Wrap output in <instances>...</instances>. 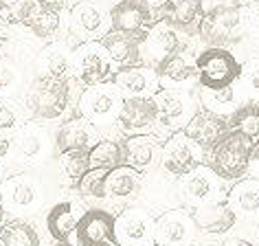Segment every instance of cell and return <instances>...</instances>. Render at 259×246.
Segmentation results:
<instances>
[{
    "mask_svg": "<svg viewBox=\"0 0 259 246\" xmlns=\"http://www.w3.org/2000/svg\"><path fill=\"white\" fill-rule=\"evenodd\" d=\"M246 31H248V27H246L244 5L224 3V5H213L211 9L204 11L198 37L206 47L231 49L235 44L244 42Z\"/></svg>",
    "mask_w": 259,
    "mask_h": 246,
    "instance_id": "cell-1",
    "label": "cell"
},
{
    "mask_svg": "<svg viewBox=\"0 0 259 246\" xmlns=\"http://www.w3.org/2000/svg\"><path fill=\"white\" fill-rule=\"evenodd\" d=\"M70 106V81L62 77L37 75L24 93V108L33 119L53 121Z\"/></svg>",
    "mask_w": 259,
    "mask_h": 246,
    "instance_id": "cell-2",
    "label": "cell"
},
{
    "mask_svg": "<svg viewBox=\"0 0 259 246\" xmlns=\"http://www.w3.org/2000/svg\"><path fill=\"white\" fill-rule=\"evenodd\" d=\"M252 147L255 145L246 137L229 130L209 152H204L206 165L222 180H239L248 174Z\"/></svg>",
    "mask_w": 259,
    "mask_h": 246,
    "instance_id": "cell-3",
    "label": "cell"
},
{
    "mask_svg": "<svg viewBox=\"0 0 259 246\" xmlns=\"http://www.w3.org/2000/svg\"><path fill=\"white\" fill-rule=\"evenodd\" d=\"M193 64H196L198 84L202 88H211V90L229 88L233 84H237L244 66L231 49H220V47H206L204 51H200L193 57Z\"/></svg>",
    "mask_w": 259,
    "mask_h": 246,
    "instance_id": "cell-4",
    "label": "cell"
},
{
    "mask_svg": "<svg viewBox=\"0 0 259 246\" xmlns=\"http://www.w3.org/2000/svg\"><path fill=\"white\" fill-rule=\"evenodd\" d=\"M123 99L125 97L112 81H101L83 90L79 103H77V110H79V116L90 121L95 128H103L116 121Z\"/></svg>",
    "mask_w": 259,
    "mask_h": 246,
    "instance_id": "cell-5",
    "label": "cell"
},
{
    "mask_svg": "<svg viewBox=\"0 0 259 246\" xmlns=\"http://www.w3.org/2000/svg\"><path fill=\"white\" fill-rule=\"evenodd\" d=\"M202 158L204 150L198 147L191 139H187L183 132H174L160 147V167L171 178L187 176L198 165H202Z\"/></svg>",
    "mask_w": 259,
    "mask_h": 246,
    "instance_id": "cell-6",
    "label": "cell"
},
{
    "mask_svg": "<svg viewBox=\"0 0 259 246\" xmlns=\"http://www.w3.org/2000/svg\"><path fill=\"white\" fill-rule=\"evenodd\" d=\"M222 183L224 180L209 165H198L193 172L180 178V187H178L180 200H183V204L189 207L220 202V193H224Z\"/></svg>",
    "mask_w": 259,
    "mask_h": 246,
    "instance_id": "cell-7",
    "label": "cell"
},
{
    "mask_svg": "<svg viewBox=\"0 0 259 246\" xmlns=\"http://www.w3.org/2000/svg\"><path fill=\"white\" fill-rule=\"evenodd\" d=\"M73 66H75V73L79 75V79L86 86H95V84L106 81L114 73V64L110 60L108 51L97 40L81 42L77 47V51L73 53Z\"/></svg>",
    "mask_w": 259,
    "mask_h": 246,
    "instance_id": "cell-8",
    "label": "cell"
},
{
    "mask_svg": "<svg viewBox=\"0 0 259 246\" xmlns=\"http://www.w3.org/2000/svg\"><path fill=\"white\" fill-rule=\"evenodd\" d=\"M152 99L158 110V126L167 128V130H178V128L183 130L185 123L198 112L189 90H185V88L165 86Z\"/></svg>",
    "mask_w": 259,
    "mask_h": 246,
    "instance_id": "cell-9",
    "label": "cell"
},
{
    "mask_svg": "<svg viewBox=\"0 0 259 246\" xmlns=\"http://www.w3.org/2000/svg\"><path fill=\"white\" fill-rule=\"evenodd\" d=\"M204 11L202 0H165L158 9H154V16L180 31L185 37H198Z\"/></svg>",
    "mask_w": 259,
    "mask_h": 246,
    "instance_id": "cell-10",
    "label": "cell"
},
{
    "mask_svg": "<svg viewBox=\"0 0 259 246\" xmlns=\"http://www.w3.org/2000/svg\"><path fill=\"white\" fill-rule=\"evenodd\" d=\"M150 211L125 209L114 218V235L119 246H156V231Z\"/></svg>",
    "mask_w": 259,
    "mask_h": 246,
    "instance_id": "cell-11",
    "label": "cell"
},
{
    "mask_svg": "<svg viewBox=\"0 0 259 246\" xmlns=\"http://www.w3.org/2000/svg\"><path fill=\"white\" fill-rule=\"evenodd\" d=\"M156 22L154 9L145 0H119L110 9V29L130 35H145Z\"/></svg>",
    "mask_w": 259,
    "mask_h": 246,
    "instance_id": "cell-12",
    "label": "cell"
},
{
    "mask_svg": "<svg viewBox=\"0 0 259 246\" xmlns=\"http://www.w3.org/2000/svg\"><path fill=\"white\" fill-rule=\"evenodd\" d=\"M116 123L127 137L150 134L158 126V110L152 97H125Z\"/></svg>",
    "mask_w": 259,
    "mask_h": 246,
    "instance_id": "cell-13",
    "label": "cell"
},
{
    "mask_svg": "<svg viewBox=\"0 0 259 246\" xmlns=\"http://www.w3.org/2000/svg\"><path fill=\"white\" fill-rule=\"evenodd\" d=\"M75 242L77 246H119L114 235V216L103 209H88L79 216Z\"/></svg>",
    "mask_w": 259,
    "mask_h": 246,
    "instance_id": "cell-14",
    "label": "cell"
},
{
    "mask_svg": "<svg viewBox=\"0 0 259 246\" xmlns=\"http://www.w3.org/2000/svg\"><path fill=\"white\" fill-rule=\"evenodd\" d=\"M0 196L5 202V211L11 213H33L42 202L40 185L27 174L11 176L0 187Z\"/></svg>",
    "mask_w": 259,
    "mask_h": 246,
    "instance_id": "cell-15",
    "label": "cell"
},
{
    "mask_svg": "<svg viewBox=\"0 0 259 246\" xmlns=\"http://www.w3.org/2000/svg\"><path fill=\"white\" fill-rule=\"evenodd\" d=\"M154 231H156V244L163 246H189L196 237V224L189 213L183 209H169L163 216L156 218L154 222Z\"/></svg>",
    "mask_w": 259,
    "mask_h": 246,
    "instance_id": "cell-16",
    "label": "cell"
},
{
    "mask_svg": "<svg viewBox=\"0 0 259 246\" xmlns=\"http://www.w3.org/2000/svg\"><path fill=\"white\" fill-rule=\"evenodd\" d=\"M143 51H147L152 64L156 66V64L167 60L169 55L183 53L185 51V35L174 27H169L167 22L156 20L145 33V40L141 44V53H143Z\"/></svg>",
    "mask_w": 259,
    "mask_h": 246,
    "instance_id": "cell-17",
    "label": "cell"
},
{
    "mask_svg": "<svg viewBox=\"0 0 259 246\" xmlns=\"http://www.w3.org/2000/svg\"><path fill=\"white\" fill-rule=\"evenodd\" d=\"M110 81L123 93V97H154L160 90V79L154 66H125L114 70Z\"/></svg>",
    "mask_w": 259,
    "mask_h": 246,
    "instance_id": "cell-18",
    "label": "cell"
},
{
    "mask_svg": "<svg viewBox=\"0 0 259 246\" xmlns=\"http://www.w3.org/2000/svg\"><path fill=\"white\" fill-rule=\"evenodd\" d=\"M187 139H191L198 147H202L204 152H209L220 139L229 132V123L222 116L206 112V110H198L189 121L185 123V128L180 130Z\"/></svg>",
    "mask_w": 259,
    "mask_h": 246,
    "instance_id": "cell-19",
    "label": "cell"
},
{
    "mask_svg": "<svg viewBox=\"0 0 259 246\" xmlns=\"http://www.w3.org/2000/svg\"><path fill=\"white\" fill-rule=\"evenodd\" d=\"M110 14L106 16L99 5L93 0H79L73 9H70V27L75 35H79L83 42H90L95 37H103L108 33Z\"/></svg>",
    "mask_w": 259,
    "mask_h": 246,
    "instance_id": "cell-20",
    "label": "cell"
},
{
    "mask_svg": "<svg viewBox=\"0 0 259 246\" xmlns=\"http://www.w3.org/2000/svg\"><path fill=\"white\" fill-rule=\"evenodd\" d=\"M189 216L193 220L198 231L202 233H211V235H222V233L231 231L235 226L237 218L231 211V207L226 204V200L220 202H209V204H200V207H191Z\"/></svg>",
    "mask_w": 259,
    "mask_h": 246,
    "instance_id": "cell-21",
    "label": "cell"
},
{
    "mask_svg": "<svg viewBox=\"0 0 259 246\" xmlns=\"http://www.w3.org/2000/svg\"><path fill=\"white\" fill-rule=\"evenodd\" d=\"M64 0H35V7L31 11L24 29H29L37 40H51L62 29Z\"/></svg>",
    "mask_w": 259,
    "mask_h": 246,
    "instance_id": "cell-22",
    "label": "cell"
},
{
    "mask_svg": "<svg viewBox=\"0 0 259 246\" xmlns=\"http://www.w3.org/2000/svg\"><path fill=\"white\" fill-rule=\"evenodd\" d=\"M143 40H145V35H130V33H121V31L110 29L101 37V44L108 51L114 66L125 68V66L141 64V60H143L141 57V44H143Z\"/></svg>",
    "mask_w": 259,
    "mask_h": 246,
    "instance_id": "cell-23",
    "label": "cell"
},
{
    "mask_svg": "<svg viewBox=\"0 0 259 246\" xmlns=\"http://www.w3.org/2000/svg\"><path fill=\"white\" fill-rule=\"evenodd\" d=\"M123 165L132 167L139 174L150 172L158 158V139L154 134H134L123 141Z\"/></svg>",
    "mask_w": 259,
    "mask_h": 246,
    "instance_id": "cell-24",
    "label": "cell"
},
{
    "mask_svg": "<svg viewBox=\"0 0 259 246\" xmlns=\"http://www.w3.org/2000/svg\"><path fill=\"white\" fill-rule=\"evenodd\" d=\"M97 141V128L79 114L64 121L55 134V147L60 154L68 150H90Z\"/></svg>",
    "mask_w": 259,
    "mask_h": 246,
    "instance_id": "cell-25",
    "label": "cell"
},
{
    "mask_svg": "<svg viewBox=\"0 0 259 246\" xmlns=\"http://www.w3.org/2000/svg\"><path fill=\"white\" fill-rule=\"evenodd\" d=\"M226 204L235 213V218L259 220V180L246 178L235 183V187L226 193Z\"/></svg>",
    "mask_w": 259,
    "mask_h": 246,
    "instance_id": "cell-26",
    "label": "cell"
},
{
    "mask_svg": "<svg viewBox=\"0 0 259 246\" xmlns=\"http://www.w3.org/2000/svg\"><path fill=\"white\" fill-rule=\"evenodd\" d=\"M200 103H202V108L206 112H213V114L222 116V119H229V116L246 101H244L242 93H239L237 84H233V86L220 88V90L200 88Z\"/></svg>",
    "mask_w": 259,
    "mask_h": 246,
    "instance_id": "cell-27",
    "label": "cell"
},
{
    "mask_svg": "<svg viewBox=\"0 0 259 246\" xmlns=\"http://www.w3.org/2000/svg\"><path fill=\"white\" fill-rule=\"evenodd\" d=\"M77 218L73 202H57L47 216V229L57 244H73L77 231Z\"/></svg>",
    "mask_w": 259,
    "mask_h": 246,
    "instance_id": "cell-28",
    "label": "cell"
},
{
    "mask_svg": "<svg viewBox=\"0 0 259 246\" xmlns=\"http://www.w3.org/2000/svg\"><path fill=\"white\" fill-rule=\"evenodd\" d=\"M154 70H156L160 84L165 81L169 88H178L180 84H185V81L198 79L196 64H193V60L187 57L185 51H183V53H176V55H169L167 60L156 64Z\"/></svg>",
    "mask_w": 259,
    "mask_h": 246,
    "instance_id": "cell-29",
    "label": "cell"
},
{
    "mask_svg": "<svg viewBox=\"0 0 259 246\" xmlns=\"http://www.w3.org/2000/svg\"><path fill=\"white\" fill-rule=\"evenodd\" d=\"M37 68H40V75L68 79L70 73L75 70L73 53H68V49L64 44L53 42L40 51V55H37Z\"/></svg>",
    "mask_w": 259,
    "mask_h": 246,
    "instance_id": "cell-30",
    "label": "cell"
},
{
    "mask_svg": "<svg viewBox=\"0 0 259 246\" xmlns=\"http://www.w3.org/2000/svg\"><path fill=\"white\" fill-rule=\"evenodd\" d=\"M141 189V174L127 165H119L108 172L106 176V198H134Z\"/></svg>",
    "mask_w": 259,
    "mask_h": 246,
    "instance_id": "cell-31",
    "label": "cell"
},
{
    "mask_svg": "<svg viewBox=\"0 0 259 246\" xmlns=\"http://www.w3.org/2000/svg\"><path fill=\"white\" fill-rule=\"evenodd\" d=\"M47 143H49L47 132L35 123H29V126H22L16 132V139L11 145L16 147L18 156H22L24 160H37L47 152Z\"/></svg>",
    "mask_w": 259,
    "mask_h": 246,
    "instance_id": "cell-32",
    "label": "cell"
},
{
    "mask_svg": "<svg viewBox=\"0 0 259 246\" xmlns=\"http://www.w3.org/2000/svg\"><path fill=\"white\" fill-rule=\"evenodd\" d=\"M229 130L239 132L246 137L252 145H259V101H246L242 103L229 119Z\"/></svg>",
    "mask_w": 259,
    "mask_h": 246,
    "instance_id": "cell-33",
    "label": "cell"
},
{
    "mask_svg": "<svg viewBox=\"0 0 259 246\" xmlns=\"http://www.w3.org/2000/svg\"><path fill=\"white\" fill-rule=\"evenodd\" d=\"M169 178L156 176V178H152L150 183L145 185V202H147V207H152V209H163V213L169 211V209H176V204L180 200V193H178V189H174Z\"/></svg>",
    "mask_w": 259,
    "mask_h": 246,
    "instance_id": "cell-34",
    "label": "cell"
},
{
    "mask_svg": "<svg viewBox=\"0 0 259 246\" xmlns=\"http://www.w3.org/2000/svg\"><path fill=\"white\" fill-rule=\"evenodd\" d=\"M90 167L97 170H114L123 165V145L114 139H99L97 143L88 150Z\"/></svg>",
    "mask_w": 259,
    "mask_h": 246,
    "instance_id": "cell-35",
    "label": "cell"
},
{
    "mask_svg": "<svg viewBox=\"0 0 259 246\" xmlns=\"http://www.w3.org/2000/svg\"><path fill=\"white\" fill-rule=\"evenodd\" d=\"M0 242L3 246H40V235L33 224L24 220H11L0 226Z\"/></svg>",
    "mask_w": 259,
    "mask_h": 246,
    "instance_id": "cell-36",
    "label": "cell"
},
{
    "mask_svg": "<svg viewBox=\"0 0 259 246\" xmlns=\"http://www.w3.org/2000/svg\"><path fill=\"white\" fill-rule=\"evenodd\" d=\"M33 7L35 0H0V20L7 27H22Z\"/></svg>",
    "mask_w": 259,
    "mask_h": 246,
    "instance_id": "cell-37",
    "label": "cell"
},
{
    "mask_svg": "<svg viewBox=\"0 0 259 246\" xmlns=\"http://www.w3.org/2000/svg\"><path fill=\"white\" fill-rule=\"evenodd\" d=\"M60 167L62 172L68 176L73 185L79 183V178L90 170V158L88 150H68L60 154Z\"/></svg>",
    "mask_w": 259,
    "mask_h": 246,
    "instance_id": "cell-38",
    "label": "cell"
},
{
    "mask_svg": "<svg viewBox=\"0 0 259 246\" xmlns=\"http://www.w3.org/2000/svg\"><path fill=\"white\" fill-rule=\"evenodd\" d=\"M237 88L244 101H259V57H252L242 66V75L237 79Z\"/></svg>",
    "mask_w": 259,
    "mask_h": 246,
    "instance_id": "cell-39",
    "label": "cell"
},
{
    "mask_svg": "<svg viewBox=\"0 0 259 246\" xmlns=\"http://www.w3.org/2000/svg\"><path fill=\"white\" fill-rule=\"evenodd\" d=\"M22 77L14 62H9L5 55H0V99H11L20 90Z\"/></svg>",
    "mask_w": 259,
    "mask_h": 246,
    "instance_id": "cell-40",
    "label": "cell"
},
{
    "mask_svg": "<svg viewBox=\"0 0 259 246\" xmlns=\"http://www.w3.org/2000/svg\"><path fill=\"white\" fill-rule=\"evenodd\" d=\"M106 176L108 170H90L79 178V183L75 185V189L81 193V196H90V198H106V191H103V185H106Z\"/></svg>",
    "mask_w": 259,
    "mask_h": 246,
    "instance_id": "cell-41",
    "label": "cell"
},
{
    "mask_svg": "<svg viewBox=\"0 0 259 246\" xmlns=\"http://www.w3.org/2000/svg\"><path fill=\"white\" fill-rule=\"evenodd\" d=\"M22 128V110L11 99H0V137H9Z\"/></svg>",
    "mask_w": 259,
    "mask_h": 246,
    "instance_id": "cell-42",
    "label": "cell"
},
{
    "mask_svg": "<svg viewBox=\"0 0 259 246\" xmlns=\"http://www.w3.org/2000/svg\"><path fill=\"white\" fill-rule=\"evenodd\" d=\"M3 55L7 57L9 62H14L16 66H27V64L33 62L40 53H37V49L31 42L16 40V42H7V47H5Z\"/></svg>",
    "mask_w": 259,
    "mask_h": 246,
    "instance_id": "cell-43",
    "label": "cell"
},
{
    "mask_svg": "<svg viewBox=\"0 0 259 246\" xmlns=\"http://www.w3.org/2000/svg\"><path fill=\"white\" fill-rule=\"evenodd\" d=\"M244 14H246V27L252 33H259V3L250 0L248 5H244Z\"/></svg>",
    "mask_w": 259,
    "mask_h": 246,
    "instance_id": "cell-44",
    "label": "cell"
},
{
    "mask_svg": "<svg viewBox=\"0 0 259 246\" xmlns=\"http://www.w3.org/2000/svg\"><path fill=\"white\" fill-rule=\"evenodd\" d=\"M248 174L255 180H259V145L252 147V156H250V165H248Z\"/></svg>",
    "mask_w": 259,
    "mask_h": 246,
    "instance_id": "cell-45",
    "label": "cell"
},
{
    "mask_svg": "<svg viewBox=\"0 0 259 246\" xmlns=\"http://www.w3.org/2000/svg\"><path fill=\"white\" fill-rule=\"evenodd\" d=\"M9 29L11 27H7V24L0 20V55H3L5 47H7V42H9Z\"/></svg>",
    "mask_w": 259,
    "mask_h": 246,
    "instance_id": "cell-46",
    "label": "cell"
},
{
    "mask_svg": "<svg viewBox=\"0 0 259 246\" xmlns=\"http://www.w3.org/2000/svg\"><path fill=\"white\" fill-rule=\"evenodd\" d=\"M11 141L7 137H0V158H7L9 156V152H11Z\"/></svg>",
    "mask_w": 259,
    "mask_h": 246,
    "instance_id": "cell-47",
    "label": "cell"
},
{
    "mask_svg": "<svg viewBox=\"0 0 259 246\" xmlns=\"http://www.w3.org/2000/svg\"><path fill=\"white\" fill-rule=\"evenodd\" d=\"M222 246H252L250 242H246V239H239V237H233V239H226Z\"/></svg>",
    "mask_w": 259,
    "mask_h": 246,
    "instance_id": "cell-48",
    "label": "cell"
},
{
    "mask_svg": "<svg viewBox=\"0 0 259 246\" xmlns=\"http://www.w3.org/2000/svg\"><path fill=\"white\" fill-rule=\"evenodd\" d=\"M145 3H147V5H150V7H152V9H158V7H160V5H163V3H165V0H145Z\"/></svg>",
    "mask_w": 259,
    "mask_h": 246,
    "instance_id": "cell-49",
    "label": "cell"
},
{
    "mask_svg": "<svg viewBox=\"0 0 259 246\" xmlns=\"http://www.w3.org/2000/svg\"><path fill=\"white\" fill-rule=\"evenodd\" d=\"M3 220H5V202H3V196H0V226H3Z\"/></svg>",
    "mask_w": 259,
    "mask_h": 246,
    "instance_id": "cell-50",
    "label": "cell"
},
{
    "mask_svg": "<svg viewBox=\"0 0 259 246\" xmlns=\"http://www.w3.org/2000/svg\"><path fill=\"white\" fill-rule=\"evenodd\" d=\"M224 3H235V0H218V5H224Z\"/></svg>",
    "mask_w": 259,
    "mask_h": 246,
    "instance_id": "cell-51",
    "label": "cell"
},
{
    "mask_svg": "<svg viewBox=\"0 0 259 246\" xmlns=\"http://www.w3.org/2000/svg\"><path fill=\"white\" fill-rule=\"evenodd\" d=\"M57 246H77V244H57Z\"/></svg>",
    "mask_w": 259,
    "mask_h": 246,
    "instance_id": "cell-52",
    "label": "cell"
},
{
    "mask_svg": "<svg viewBox=\"0 0 259 246\" xmlns=\"http://www.w3.org/2000/svg\"><path fill=\"white\" fill-rule=\"evenodd\" d=\"M156 246H163V244H156Z\"/></svg>",
    "mask_w": 259,
    "mask_h": 246,
    "instance_id": "cell-53",
    "label": "cell"
},
{
    "mask_svg": "<svg viewBox=\"0 0 259 246\" xmlns=\"http://www.w3.org/2000/svg\"><path fill=\"white\" fill-rule=\"evenodd\" d=\"M0 246H3V242H0Z\"/></svg>",
    "mask_w": 259,
    "mask_h": 246,
    "instance_id": "cell-54",
    "label": "cell"
},
{
    "mask_svg": "<svg viewBox=\"0 0 259 246\" xmlns=\"http://www.w3.org/2000/svg\"><path fill=\"white\" fill-rule=\"evenodd\" d=\"M257 3H259V0H257Z\"/></svg>",
    "mask_w": 259,
    "mask_h": 246,
    "instance_id": "cell-55",
    "label": "cell"
}]
</instances>
